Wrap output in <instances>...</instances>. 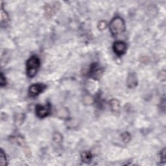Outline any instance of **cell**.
<instances>
[{
	"label": "cell",
	"mask_w": 166,
	"mask_h": 166,
	"mask_svg": "<svg viewBox=\"0 0 166 166\" xmlns=\"http://www.w3.org/2000/svg\"><path fill=\"white\" fill-rule=\"evenodd\" d=\"M110 31L114 36L121 34L125 30V24L123 19L121 17H116L110 22Z\"/></svg>",
	"instance_id": "cell-1"
},
{
	"label": "cell",
	"mask_w": 166,
	"mask_h": 166,
	"mask_svg": "<svg viewBox=\"0 0 166 166\" xmlns=\"http://www.w3.org/2000/svg\"><path fill=\"white\" fill-rule=\"evenodd\" d=\"M40 65V59L36 56H32L27 61V74L29 77L32 78L35 76Z\"/></svg>",
	"instance_id": "cell-2"
},
{
	"label": "cell",
	"mask_w": 166,
	"mask_h": 166,
	"mask_svg": "<svg viewBox=\"0 0 166 166\" xmlns=\"http://www.w3.org/2000/svg\"><path fill=\"white\" fill-rule=\"evenodd\" d=\"M89 75L91 78L95 80H98L101 78L103 74V69L101 68L97 63L91 64L89 70Z\"/></svg>",
	"instance_id": "cell-3"
},
{
	"label": "cell",
	"mask_w": 166,
	"mask_h": 166,
	"mask_svg": "<svg viewBox=\"0 0 166 166\" xmlns=\"http://www.w3.org/2000/svg\"><path fill=\"white\" fill-rule=\"evenodd\" d=\"M51 112V107L49 104L46 106L37 105L36 107V114L40 118H44L48 116Z\"/></svg>",
	"instance_id": "cell-4"
},
{
	"label": "cell",
	"mask_w": 166,
	"mask_h": 166,
	"mask_svg": "<svg viewBox=\"0 0 166 166\" xmlns=\"http://www.w3.org/2000/svg\"><path fill=\"white\" fill-rule=\"evenodd\" d=\"M46 88V86L43 84H35L30 86L29 89V95L31 97H36L40 93L43 92Z\"/></svg>",
	"instance_id": "cell-5"
},
{
	"label": "cell",
	"mask_w": 166,
	"mask_h": 166,
	"mask_svg": "<svg viewBox=\"0 0 166 166\" xmlns=\"http://www.w3.org/2000/svg\"><path fill=\"white\" fill-rule=\"evenodd\" d=\"M127 45L123 41H116L113 45V50L118 56H121L125 53Z\"/></svg>",
	"instance_id": "cell-6"
},
{
	"label": "cell",
	"mask_w": 166,
	"mask_h": 166,
	"mask_svg": "<svg viewBox=\"0 0 166 166\" xmlns=\"http://www.w3.org/2000/svg\"><path fill=\"white\" fill-rule=\"evenodd\" d=\"M58 3H55V4H46L45 7H44V12H45V16L47 18H51V16L54 15V14L56 13V12L58 11L59 9V5H58Z\"/></svg>",
	"instance_id": "cell-7"
},
{
	"label": "cell",
	"mask_w": 166,
	"mask_h": 166,
	"mask_svg": "<svg viewBox=\"0 0 166 166\" xmlns=\"http://www.w3.org/2000/svg\"><path fill=\"white\" fill-rule=\"evenodd\" d=\"M127 85L128 88H134L138 85V77L134 72L128 73L127 79Z\"/></svg>",
	"instance_id": "cell-8"
},
{
	"label": "cell",
	"mask_w": 166,
	"mask_h": 166,
	"mask_svg": "<svg viewBox=\"0 0 166 166\" xmlns=\"http://www.w3.org/2000/svg\"><path fill=\"white\" fill-rule=\"evenodd\" d=\"M110 107L111 110L114 114H119L120 111V105L118 100L116 99H112L110 101Z\"/></svg>",
	"instance_id": "cell-9"
},
{
	"label": "cell",
	"mask_w": 166,
	"mask_h": 166,
	"mask_svg": "<svg viewBox=\"0 0 166 166\" xmlns=\"http://www.w3.org/2000/svg\"><path fill=\"white\" fill-rule=\"evenodd\" d=\"M91 159H92V155L90 152L85 151L81 154V160L83 162L88 163L90 162Z\"/></svg>",
	"instance_id": "cell-10"
},
{
	"label": "cell",
	"mask_w": 166,
	"mask_h": 166,
	"mask_svg": "<svg viewBox=\"0 0 166 166\" xmlns=\"http://www.w3.org/2000/svg\"><path fill=\"white\" fill-rule=\"evenodd\" d=\"M9 15L7 13V12L3 9V7H1V24L7 23L9 21Z\"/></svg>",
	"instance_id": "cell-11"
},
{
	"label": "cell",
	"mask_w": 166,
	"mask_h": 166,
	"mask_svg": "<svg viewBox=\"0 0 166 166\" xmlns=\"http://www.w3.org/2000/svg\"><path fill=\"white\" fill-rule=\"evenodd\" d=\"M7 164V160L5 153L3 152V151L1 149V153H0V165L1 166H5Z\"/></svg>",
	"instance_id": "cell-12"
},
{
	"label": "cell",
	"mask_w": 166,
	"mask_h": 166,
	"mask_svg": "<svg viewBox=\"0 0 166 166\" xmlns=\"http://www.w3.org/2000/svg\"><path fill=\"white\" fill-rule=\"evenodd\" d=\"M53 139L55 143H60L62 142V141H63V136H62L60 134H59L58 132H55L53 134Z\"/></svg>",
	"instance_id": "cell-13"
},
{
	"label": "cell",
	"mask_w": 166,
	"mask_h": 166,
	"mask_svg": "<svg viewBox=\"0 0 166 166\" xmlns=\"http://www.w3.org/2000/svg\"><path fill=\"white\" fill-rule=\"evenodd\" d=\"M58 115L59 116V117L62 118H66L68 115V111H67L66 109H60V110H58Z\"/></svg>",
	"instance_id": "cell-14"
},
{
	"label": "cell",
	"mask_w": 166,
	"mask_h": 166,
	"mask_svg": "<svg viewBox=\"0 0 166 166\" xmlns=\"http://www.w3.org/2000/svg\"><path fill=\"white\" fill-rule=\"evenodd\" d=\"M107 27V23H106V21L102 20L99 22L98 24V29H99L100 31H103Z\"/></svg>",
	"instance_id": "cell-15"
},
{
	"label": "cell",
	"mask_w": 166,
	"mask_h": 166,
	"mask_svg": "<svg viewBox=\"0 0 166 166\" xmlns=\"http://www.w3.org/2000/svg\"><path fill=\"white\" fill-rule=\"evenodd\" d=\"M121 138H122V140L123 142L127 143L129 142L130 140V134L128 132H125L121 135Z\"/></svg>",
	"instance_id": "cell-16"
},
{
	"label": "cell",
	"mask_w": 166,
	"mask_h": 166,
	"mask_svg": "<svg viewBox=\"0 0 166 166\" xmlns=\"http://www.w3.org/2000/svg\"><path fill=\"white\" fill-rule=\"evenodd\" d=\"M7 81L5 77L3 75V73H1V76H0V85H1V87H3L6 85Z\"/></svg>",
	"instance_id": "cell-17"
},
{
	"label": "cell",
	"mask_w": 166,
	"mask_h": 166,
	"mask_svg": "<svg viewBox=\"0 0 166 166\" xmlns=\"http://www.w3.org/2000/svg\"><path fill=\"white\" fill-rule=\"evenodd\" d=\"M160 158L161 160L163 161V162H165V149H163L161 151Z\"/></svg>",
	"instance_id": "cell-18"
},
{
	"label": "cell",
	"mask_w": 166,
	"mask_h": 166,
	"mask_svg": "<svg viewBox=\"0 0 166 166\" xmlns=\"http://www.w3.org/2000/svg\"><path fill=\"white\" fill-rule=\"evenodd\" d=\"M86 100H87V101H86L85 102L86 104H91V103L93 102V99L89 95L86 96L85 99H84V101H86Z\"/></svg>",
	"instance_id": "cell-19"
}]
</instances>
